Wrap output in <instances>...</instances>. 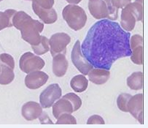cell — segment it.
I'll return each mask as SVG.
<instances>
[{
  "instance_id": "obj_25",
  "label": "cell",
  "mask_w": 148,
  "mask_h": 128,
  "mask_svg": "<svg viewBox=\"0 0 148 128\" xmlns=\"http://www.w3.org/2000/svg\"><path fill=\"white\" fill-rule=\"evenodd\" d=\"M56 124L57 125H64V124L75 125L77 124V120L75 116H72V113H64L57 118Z\"/></svg>"
},
{
  "instance_id": "obj_6",
  "label": "cell",
  "mask_w": 148,
  "mask_h": 128,
  "mask_svg": "<svg viewBox=\"0 0 148 128\" xmlns=\"http://www.w3.org/2000/svg\"><path fill=\"white\" fill-rule=\"evenodd\" d=\"M71 37L68 34L64 32H58L51 37L49 39V46L52 57L58 53H66V47L70 43Z\"/></svg>"
},
{
  "instance_id": "obj_11",
  "label": "cell",
  "mask_w": 148,
  "mask_h": 128,
  "mask_svg": "<svg viewBox=\"0 0 148 128\" xmlns=\"http://www.w3.org/2000/svg\"><path fill=\"white\" fill-rule=\"evenodd\" d=\"M49 76L45 73L35 70L28 73L25 78V85L29 89H37L47 83Z\"/></svg>"
},
{
  "instance_id": "obj_29",
  "label": "cell",
  "mask_w": 148,
  "mask_h": 128,
  "mask_svg": "<svg viewBox=\"0 0 148 128\" xmlns=\"http://www.w3.org/2000/svg\"><path fill=\"white\" fill-rule=\"evenodd\" d=\"M88 125H93V124H97V125H104L105 122H104V119L101 117L99 115H93V116H90L87 121Z\"/></svg>"
},
{
  "instance_id": "obj_9",
  "label": "cell",
  "mask_w": 148,
  "mask_h": 128,
  "mask_svg": "<svg viewBox=\"0 0 148 128\" xmlns=\"http://www.w3.org/2000/svg\"><path fill=\"white\" fill-rule=\"evenodd\" d=\"M131 50V60L134 64L141 65L143 63V39L139 35H134L130 37Z\"/></svg>"
},
{
  "instance_id": "obj_5",
  "label": "cell",
  "mask_w": 148,
  "mask_h": 128,
  "mask_svg": "<svg viewBox=\"0 0 148 128\" xmlns=\"http://www.w3.org/2000/svg\"><path fill=\"white\" fill-rule=\"evenodd\" d=\"M45 65V62L32 52L23 53L20 59L19 67L21 71L25 73H29L35 70H40Z\"/></svg>"
},
{
  "instance_id": "obj_21",
  "label": "cell",
  "mask_w": 148,
  "mask_h": 128,
  "mask_svg": "<svg viewBox=\"0 0 148 128\" xmlns=\"http://www.w3.org/2000/svg\"><path fill=\"white\" fill-rule=\"evenodd\" d=\"M17 11L15 10L8 9L4 12H0V31L12 26V20L13 15Z\"/></svg>"
},
{
  "instance_id": "obj_15",
  "label": "cell",
  "mask_w": 148,
  "mask_h": 128,
  "mask_svg": "<svg viewBox=\"0 0 148 128\" xmlns=\"http://www.w3.org/2000/svg\"><path fill=\"white\" fill-rule=\"evenodd\" d=\"M68 67H69V62L66 58L65 54L58 53L53 57L52 70L56 76L61 78L65 75Z\"/></svg>"
},
{
  "instance_id": "obj_3",
  "label": "cell",
  "mask_w": 148,
  "mask_h": 128,
  "mask_svg": "<svg viewBox=\"0 0 148 128\" xmlns=\"http://www.w3.org/2000/svg\"><path fill=\"white\" fill-rule=\"evenodd\" d=\"M142 19V0H136L122 8L121 25L123 29L131 32L135 27L136 21Z\"/></svg>"
},
{
  "instance_id": "obj_16",
  "label": "cell",
  "mask_w": 148,
  "mask_h": 128,
  "mask_svg": "<svg viewBox=\"0 0 148 128\" xmlns=\"http://www.w3.org/2000/svg\"><path fill=\"white\" fill-rule=\"evenodd\" d=\"M89 81L93 84L101 85L108 81L110 77V72L108 70L102 68L93 67L88 73Z\"/></svg>"
},
{
  "instance_id": "obj_26",
  "label": "cell",
  "mask_w": 148,
  "mask_h": 128,
  "mask_svg": "<svg viewBox=\"0 0 148 128\" xmlns=\"http://www.w3.org/2000/svg\"><path fill=\"white\" fill-rule=\"evenodd\" d=\"M107 5V10H108V18L109 20L115 21L118 19V10L116 9L112 5L111 2V0H104Z\"/></svg>"
},
{
  "instance_id": "obj_20",
  "label": "cell",
  "mask_w": 148,
  "mask_h": 128,
  "mask_svg": "<svg viewBox=\"0 0 148 128\" xmlns=\"http://www.w3.org/2000/svg\"><path fill=\"white\" fill-rule=\"evenodd\" d=\"M1 71H0V84L8 85L12 83L15 78L14 70L9 66L3 64H0Z\"/></svg>"
},
{
  "instance_id": "obj_13",
  "label": "cell",
  "mask_w": 148,
  "mask_h": 128,
  "mask_svg": "<svg viewBox=\"0 0 148 128\" xmlns=\"http://www.w3.org/2000/svg\"><path fill=\"white\" fill-rule=\"evenodd\" d=\"M32 9L34 13L42 21L43 23L46 24L55 23L58 19V15L53 8L51 9H45L34 2H32Z\"/></svg>"
},
{
  "instance_id": "obj_2",
  "label": "cell",
  "mask_w": 148,
  "mask_h": 128,
  "mask_svg": "<svg viewBox=\"0 0 148 128\" xmlns=\"http://www.w3.org/2000/svg\"><path fill=\"white\" fill-rule=\"evenodd\" d=\"M12 26L21 31V37L31 46H37L41 40L40 33L44 29V24L34 20L24 11H17L13 15Z\"/></svg>"
},
{
  "instance_id": "obj_10",
  "label": "cell",
  "mask_w": 148,
  "mask_h": 128,
  "mask_svg": "<svg viewBox=\"0 0 148 128\" xmlns=\"http://www.w3.org/2000/svg\"><path fill=\"white\" fill-rule=\"evenodd\" d=\"M129 112L140 124H143V96L142 94L131 95L128 102Z\"/></svg>"
},
{
  "instance_id": "obj_4",
  "label": "cell",
  "mask_w": 148,
  "mask_h": 128,
  "mask_svg": "<svg viewBox=\"0 0 148 128\" xmlns=\"http://www.w3.org/2000/svg\"><path fill=\"white\" fill-rule=\"evenodd\" d=\"M63 18L68 26L75 31L80 30L86 24L87 15L84 10L77 5H66L63 9Z\"/></svg>"
},
{
  "instance_id": "obj_12",
  "label": "cell",
  "mask_w": 148,
  "mask_h": 128,
  "mask_svg": "<svg viewBox=\"0 0 148 128\" xmlns=\"http://www.w3.org/2000/svg\"><path fill=\"white\" fill-rule=\"evenodd\" d=\"M42 112L41 105L34 101L26 102L21 108L22 116L27 121H33L38 119Z\"/></svg>"
},
{
  "instance_id": "obj_22",
  "label": "cell",
  "mask_w": 148,
  "mask_h": 128,
  "mask_svg": "<svg viewBox=\"0 0 148 128\" xmlns=\"http://www.w3.org/2000/svg\"><path fill=\"white\" fill-rule=\"evenodd\" d=\"M32 49L37 55H43L50 51L49 40L45 36H41V40L37 46H32Z\"/></svg>"
},
{
  "instance_id": "obj_18",
  "label": "cell",
  "mask_w": 148,
  "mask_h": 128,
  "mask_svg": "<svg viewBox=\"0 0 148 128\" xmlns=\"http://www.w3.org/2000/svg\"><path fill=\"white\" fill-rule=\"evenodd\" d=\"M88 86V81L84 75H77L72 78L70 86L75 92L81 93L86 91Z\"/></svg>"
},
{
  "instance_id": "obj_17",
  "label": "cell",
  "mask_w": 148,
  "mask_h": 128,
  "mask_svg": "<svg viewBox=\"0 0 148 128\" xmlns=\"http://www.w3.org/2000/svg\"><path fill=\"white\" fill-rule=\"evenodd\" d=\"M53 106V114L56 119L64 113H72L74 112L72 103L67 99L62 98L58 99L56 102H54Z\"/></svg>"
},
{
  "instance_id": "obj_35",
  "label": "cell",
  "mask_w": 148,
  "mask_h": 128,
  "mask_svg": "<svg viewBox=\"0 0 148 128\" xmlns=\"http://www.w3.org/2000/svg\"><path fill=\"white\" fill-rule=\"evenodd\" d=\"M27 1H32V0H27Z\"/></svg>"
},
{
  "instance_id": "obj_24",
  "label": "cell",
  "mask_w": 148,
  "mask_h": 128,
  "mask_svg": "<svg viewBox=\"0 0 148 128\" xmlns=\"http://www.w3.org/2000/svg\"><path fill=\"white\" fill-rule=\"evenodd\" d=\"M131 97L129 94H121L117 100V105L118 108L123 112H128V102Z\"/></svg>"
},
{
  "instance_id": "obj_8",
  "label": "cell",
  "mask_w": 148,
  "mask_h": 128,
  "mask_svg": "<svg viewBox=\"0 0 148 128\" xmlns=\"http://www.w3.org/2000/svg\"><path fill=\"white\" fill-rule=\"evenodd\" d=\"M80 46L79 40H77L76 43L74 45L73 48H72L71 59H72V63L74 64L75 67L83 75H86L93 67L88 62V60L83 55L82 51H81Z\"/></svg>"
},
{
  "instance_id": "obj_32",
  "label": "cell",
  "mask_w": 148,
  "mask_h": 128,
  "mask_svg": "<svg viewBox=\"0 0 148 128\" xmlns=\"http://www.w3.org/2000/svg\"><path fill=\"white\" fill-rule=\"evenodd\" d=\"M68 3L72 4V5H77L79 2H81L82 0H66Z\"/></svg>"
},
{
  "instance_id": "obj_30",
  "label": "cell",
  "mask_w": 148,
  "mask_h": 128,
  "mask_svg": "<svg viewBox=\"0 0 148 128\" xmlns=\"http://www.w3.org/2000/svg\"><path fill=\"white\" fill-rule=\"evenodd\" d=\"M111 2L113 6L116 9L123 8L131 2V0H111Z\"/></svg>"
},
{
  "instance_id": "obj_14",
  "label": "cell",
  "mask_w": 148,
  "mask_h": 128,
  "mask_svg": "<svg viewBox=\"0 0 148 128\" xmlns=\"http://www.w3.org/2000/svg\"><path fill=\"white\" fill-rule=\"evenodd\" d=\"M88 10L92 16L96 19L108 18V10L104 0H89Z\"/></svg>"
},
{
  "instance_id": "obj_34",
  "label": "cell",
  "mask_w": 148,
  "mask_h": 128,
  "mask_svg": "<svg viewBox=\"0 0 148 128\" xmlns=\"http://www.w3.org/2000/svg\"><path fill=\"white\" fill-rule=\"evenodd\" d=\"M2 0H0V2H2Z\"/></svg>"
},
{
  "instance_id": "obj_33",
  "label": "cell",
  "mask_w": 148,
  "mask_h": 128,
  "mask_svg": "<svg viewBox=\"0 0 148 128\" xmlns=\"http://www.w3.org/2000/svg\"><path fill=\"white\" fill-rule=\"evenodd\" d=\"M0 71H1V66H0Z\"/></svg>"
},
{
  "instance_id": "obj_7",
  "label": "cell",
  "mask_w": 148,
  "mask_h": 128,
  "mask_svg": "<svg viewBox=\"0 0 148 128\" xmlns=\"http://www.w3.org/2000/svg\"><path fill=\"white\" fill-rule=\"evenodd\" d=\"M62 95V90L58 84L49 85L40 94V102L42 108H49L52 107L54 102L60 99Z\"/></svg>"
},
{
  "instance_id": "obj_27",
  "label": "cell",
  "mask_w": 148,
  "mask_h": 128,
  "mask_svg": "<svg viewBox=\"0 0 148 128\" xmlns=\"http://www.w3.org/2000/svg\"><path fill=\"white\" fill-rule=\"evenodd\" d=\"M0 64L9 66L12 69H15V60L13 57L9 53H1L0 54Z\"/></svg>"
},
{
  "instance_id": "obj_1",
  "label": "cell",
  "mask_w": 148,
  "mask_h": 128,
  "mask_svg": "<svg viewBox=\"0 0 148 128\" xmlns=\"http://www.w3.org/2000/svg\"><path fill=\"white\" fill-rule=\"evenodd\" d=\"M130 37L118 23L101 19L88 30L81 51L93 67L110 70L114 62L131 56Z\"/></svg>"
},
{
  "instance_id": "obj_19",
  "label": "cell",
  "mask_w": 148,
  "mask_h": 128,
  "mask_svg": "<svg viewBox=\"0 0 148 128\" xmlns=\"http://www.w3.org/2000/svg\"><path fill=\"white\" fill-rule=\"evenodd\" d=\"M127 85L131 89L138 91L143 86V74L142 72H134L127 78Z\"/></svg>"
},
{
  "instance_id": "obj_31",
  "label": "cell",
  "mask_w": 148,
  "mask_h": 128,
  "mask_svg": "<svg viewBox=\"0 0 148 128\" xmlns=\"http://www.w3.org/2000/svg\"><path fill=\"white\" fill-rule=\"evenodd\" d=\"M38 119H40V122H41L42 124H47V123L52 124L53 123L52 121L50 120V119H49L48 116H47V114H46V113H45L44 112H42V114L40 115V116L38 118Z\"/></svg>"
},
{
  "instance_id": "obj_28",
  "label": "cell",
  "mask_w": 148,
  "mask_h": 128,
  "mask_svg": "<svg viewBox=\"0 0 148 128\" xmlns=\"http://www.w3.org/2000/svg\"><path fill=\"white\" fill-rule=\"evenodd\" d=\"M32 2H34L39 6L45 9H51L53 7L55 0H32Z\"/></svg>"
},
{
  "instance_id": "obj_23",
  "label": "cell",
  "mask_w": 148,
  "mask_h": 128,
  "mask_svg": "<svg viewBox=\"0 0 148 128\" xmlns=\"http://www.w3.org/2000/svg\"><path fill=\"white\" fill-rule=\"evenodd\" d=\"M63 98H65V99H67L72 103L74 112L77 111V110L80 108L81 105H82V100H81L80 98L78 95H77L76 94L70 92V93L64 95Z\"/></svg>"
}]
</instances>
